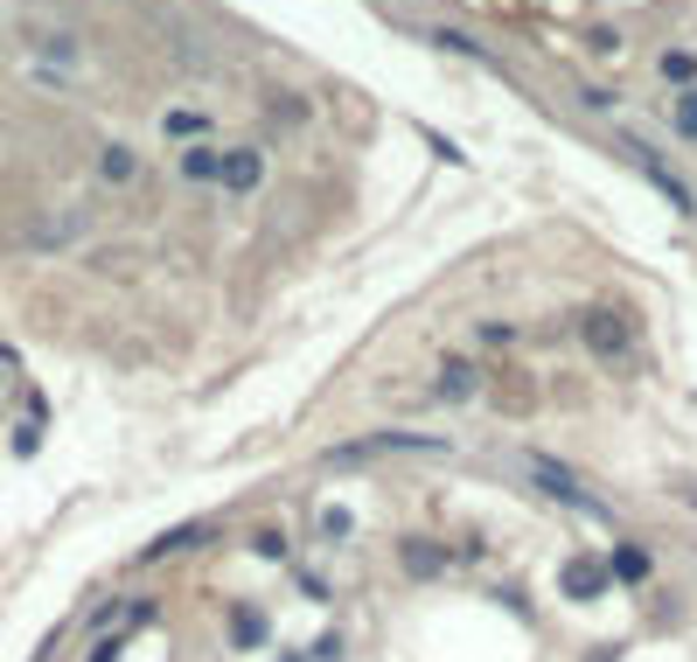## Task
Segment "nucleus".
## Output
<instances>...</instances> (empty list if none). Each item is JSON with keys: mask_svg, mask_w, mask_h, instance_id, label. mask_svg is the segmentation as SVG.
Masks as SVG:
<instances>
[{"mask_svg": "<svg viewBox=\"0 0 697 662\" xmlns=\"http://www.w3.org/2000/svg\"><path fill=\"white\" fill-rule=\"evenodd\" d=\"M35 446H43V426H35V419H28L22 432H14V453H22V461H28V453H35Z\"/></svg>", "mask_w": 697, "mask_h": 662, "instance_id": "23", "label": "nucleus"}, {"mask_svg": "<svg viewBox=\"0 0 697 662\" xmlns=\"http://www.w3.org/2000/svg\"><path fill=\"white\" fill-rule=\"evenodd\" d=\"M607 572H614L620 585H642V579H649V551H642V544H614V551H607Z\"/></svg>", "mask_w": 697, "mask_h": 662, "instance_id": "12", "label": "nucleus"}, {"mask_svg": "<svg viewBox=\"0 0 697 662\" xmlns=\"http://www.w3.org/2000/svg\"><path fill=\"white\" fill-rule=\"evenodd\" d=\"M266 635H272L266 607H231V641L237 649H266Z\"/></svg>", "mask_w": 697, "mask_h": 662, "instance_id": "11", "label": "nucleus"}, {"mask_svg": "<svg viewBox=\"0 0 697 662\" xmlns=\"http://www.w3.org/2000/svg\"><path fill=\"white\" fill-rule=\"evenodd\" d=\"M663 78L684 84V91H697V49H663Z\"/></svg>", "mask_w": 697, "mask_h": 662, "instance_id": "15", "label": "nucleus"}, {"mask_svg": "<svg viewBox=\"0 0 697 662\" xmlns=\"http://www.w3.org/2000/svg\"><path fill=\"white\" fill-rule=\"evenodd\" d=\"M676 132H684V140H697V91H684V98H676Z\"/></svg>", "mask_w": 697, "mask_h": 662, "instance_id": "18", "label": "nucleus"}, {"mask_svg": "<svg viewBox=\"0 0 697 662\" xmlns=\"http://www.w3.org/2000/svg\"><path fill=\"white\" fill-rule=\"evenodd\" d=\"M202 537H210V523H182V530H161V537L140 551V565H154V558H175V551H196Z\"/></svg>", "mask_w": 697, "mask_h": 662, "instance_id": "9", "label": "nucleus"}, {"mask_svg": "<svg viewBox=\"0 0 697 662\" xmlns=\"http://www.w3.org/2000/svg\"><path fill=\"white\" fill-rule=\"evenodd\" d=\"M398 565H405V579H440L446 572V551L432 537H405L398 544Z\"/></svg>", "mask_w": 697, "mask_h": 662, "instance_id": "7", "label": "nucleus"}, {"mask_svg": "<svg viewBox=\"0 0 697 662\" xmlns=\"http://www.w3.org/2000/svg\"><path fill=\"white\" fill-rule=\"evenodd\" d=\"M475 391H481V370L467 363V356H454V363H440V384H432V397H440V405H467Z\"/></svg>", "mask_w": 697, "mask_h": 662, "instance_id": "6", "label": "nucleus"}, {"mask_svg": "<svg viewBox=\"0 0 697 662\" xmlns=\"http://www.w3.org/2000/svg\"><path fill=\"white\" fill-rule=\"evenodd\" d=\"M579 342H586L600 363H620V356H628V321H620L614 307H593L586 321H579Z\"/></svg>", "mask_w": 697, "mask_h": 662, "instance_id": "2", "label": "nucleus"}, {"mask_svg": "<svg viewBox=\"0 0 697 662\" xmlns=\"http://www.w3.org/2000/svg\"><path fill=\"white\" fill-rule=\"evenodd\" d=\"M258 182H266V154H258V147H223V182H217V188H231V196H252Z\"/></svg>", "mask_w": 697, "mask_h": 662, "instance_id": "5", "label": "nucleus"}, {"mask_svg": "<svg viewBox=\"0 0 697 662\" xmlns=\"http://www.w3.org/2000/svg\"><path fill=\"white\" fill-rule=\"evenodd\" d=\"M35 49H43V56H56V63H78V35H35Z\"/></svg>", "mask_w": 697, "mask_h": 662, "instance_id": "16", "label": "nucleus"}, {"mask_svg": "<svg viewBox=\"0 0 697 662\" xmlns=\"http://www.w3.org/2000/svg\"><path fill=\"white\" fill-rule=\"evenodd\" d=\"M432 43H440V49H461V56H481V43H467V35H454V28H432Z\"/></svg>", "mask_w": 697, "mask_h": 662, "instance_id": "20", "label": "nucleus"}, {"mask_svg": "<svg viewBox=\"0 0 697 662\" xmlns=\"http://www.w3.org/2000/svg\"><path fill=\"white\" fill-rule=\"evenodd\" d=\"M182 175H188V182H223V147H210V140L188 147V154H182Z\"/></svg>", "mask_w": 697, "mask_h": 662, "instance_id": "13", "label": "nucleus"}, {"mask_svg": "<svg viewBox=\"0 0 697 662\" xmlns=\"http://www.w3.org/2000/svg\"><path fill=\"white\" fill-rule=\"evenodd\" d=\"M98 182H112V188H133V182H140V154H133L126 140L98 147Z\"/></svg>", "mask_w": 697, "mask_h": 662, "instance_id": "8", "label": "nucleus"}, {"mask_svg": "<svg viewBox=\"0 0 697 662\" xmlns=\"http://www.w3.org/2000/svg\"><path fill=\"white\" fill-rule=\"evenodd\" d=\"M586 49H593V56H620L628 43H620V28H607V22H600V28L586 35Z\"/></svg>", "mask_w": 697, "mask_h": 662, "instance_id": "17", "label": "nucleus"}, {"mask_svg": "<svg viewBox=\"0 0 697 662\" xmlns=\"http://www.w3.org/2000/svg\"><path fill=\"white\" fill-rule=\"evenodd\" d=\"M516 467H523V475H531V481H537L551 502L579 509V516H607V502H600V496H586V481H579L572 467H558L551 453H516Z\"/></svg>", "mask_w": 697, "mask_h": 662, "instance_id": "1", "label": "nucleus"}, {"mask_svg": "<svg viewBox=\"0 0 697 662\" xmlns=\"http://www.w3.org/2000/svg\"><path fill=\"white\" fill-rule=\"evenodd\" d=\"M620 154H628V161H635V175H649L655 188H663V196H670V202H676V210H684V217H697V188H690L684 175H670V167H663V161H655V154H649V147H642V140H628V147H620Z\"/></svg>", "mask_w": 697, "mask_h": 662, "instance_id": "3", "label": "nucleus"}, {"mask_svg": "<svg viewBox=\"0 0 697 662\" xmlns=\"http://www.w3.org/2000/svg\"><path fill=\"white\" fill-rule=\"evenodd\" d=\"M481 342L502 349V342H516V328H510V321H481Z\"/></svg>", "mask_w": 697, "mask_h": 662, "instance_id": "21", "label": "nucleus"}, {"mask_svg": "<svg viewBox=\"0 0 697 662\" xmlns=\"http://www.w3.org/2000/svg\"><path fill=\"white\" fill-rule=\"evenodd\" d=\"M119 655H126V635H105V641H98V649H91L84 662H119Z\"/></svg>", "mask_w": 697, "mask_h": 662, "instance_id": "22", "label": "nucleus"}, {"mask_svg": "<svg viewBox=\"0 0 697 662\" xmlns=\"http://www.w3.org/2000/svg\"><path fill=\"white\" fill-rule=\"evenodd\" d=\"M579 105H586V112H614L620 98H614V91H607V84H586V91H579Z\"/></svg>", "mask_w": 697, "mask_h": 662, "instance_id": "19", "label": "nucleus"}, {"mask_svg": "<svg viewBox=\"0 0 697 662\" xmlns=\"http://www.w3.org/2000/svg\"><path fill=\"white\" fill-rule=\"evenodd\" d=\"M70 237H84V210L49 217V223H35V231H28V244H35V252H56V244H70Z\"/></svg>", "mask_w": 697, "mask_h": 662, "instance_id": "10", "label": "nucleus"}, {"mask_svg": "<svg viewBox=\"0 0 697 662\" xmlns=\"http://www.w3.org/2000/svg\"><path fill=\"white\" fill-rule=\"evenodd\" d=\"M558 585H565V600H607V585H614V572H607V558L579 551V558H565V572H558Z\"/></svg>", "mask_w": 697, "mask_h": 662, "instance_id": "4", "label": "nucleus"}, {"mask_svg": "<svg viewBox=\"0 0 697 662\" xmlns=\"http://www.w3.org/2000/svg\"><path fill=\"white\" fill-rule=\"evenodd\" d=\"M161 132H167V140H196L202 147V132H210V119H202V112H167V119H161Z\"/></svg>", "mask_w": 697, "mask_h": 662, "instance_id": "14", "label": "nucleus"}]
</instances>
